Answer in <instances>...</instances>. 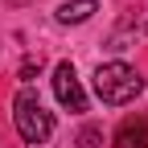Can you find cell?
<instances>
[{
	"instance_id": "6da1fadb",
	"label": "cell",
	"mask_w": 148,
	"mask_h": 148,
	"mask_svg": "<svg viewBox=\"0 0 148 148\" xmlns=\"http://www.w3.org/2000/svg\"><path fill=\"white\" fill-rule=\"evenodd\" d=\"M144 90V74L127 62H103L95 70V95L107 103V107H123L132 103L136 95Z\"/></svg>"
},
{
	"instance_id": "7a4b0ae2",
	"label": "cell",
	"mask_w": 148,
	"mask_h": 148,
	"mask_svg": "<svg viewBox=\"0 0 148 148\" xmlns=\"http://www.w3.org/2000/svg\"><path fill=\"white\" fill-rule=\"evenodd\" d=\"M12 123H16V136L25 144H45L53 136V115L45 111V103L37 99L33 86H21L12 99Z\"/></svg>"
},
{
	"instance_id": "3957f363",
	"label": "cell",
	"mask_w": 148,
	"mask_h": 148,
	"mask_svg": "<svg viewBox=\"0 0 148 148\" xmlns=\"http://www.w3.org/2000/svg\"><path fill=\"white\" fill-rule=\"evenodd\" d=\"M53 95H58V103L66 111H86V95H82V82H78V74H74L70 62H58L53 66Z\"/></svg>"
},
{
	"instance_id": "277c9868",
	"label": "cell",
	"mask_w": 148,
	"mask_h": 148,
	"mask_svg": "<svg viewBox=\"0 0 148 148\" xmlns=\"http://www.w3.org/2000/svg\"><path fill=\"white\" fill-rule=\"evenodd\" d=\"M111 148H148V115H127L111 136Z\"/></svg>"
},
{
	"instance_id": "5b68a950",
	"label": "cell",
	"mask_w": 148,
	"mask_h": 148,
	"mask_svg": "<svg viewBox=\"0 0 148 148\" xmlns=\"http://www.w3.org/2000/svg\"><path fill=\"white\" fill-rule=\"evenodd\" d=\"M95 12H99V0H66V4H58L53 21H58V25H82Z\"/></svg>"
},
{
	"instance_id": "8992f818",
	"label": "cell",
	"mask_w": 148,
	"mask_h": 148,
	"mask_svg": "<svg viewBox=\"0 0 148 148\" xmlns=\"http://www.w3.org/2000/svg\"><path fill=\"white\" fill-rule=\"evenodd\" d=\"M78 140H82V148H95V144H99V127H82Z\"/></svg>"
},
{
	"instance_id": "52a82bcc",
	"label": "cell",
	"mask_w": 148,
	"mask_h": 148,
	"mask_svg": "<svg viewBox=\"0 0 148 148\" xmlns=\"http://www.w3.org/2000/svg\"><path fill=\"white\" fill-rule=\"evenodd\" d=\"M33 74H41V66H37V62H25V66H21V78L33 82Z\"/></svg>"
}]
</instances>
